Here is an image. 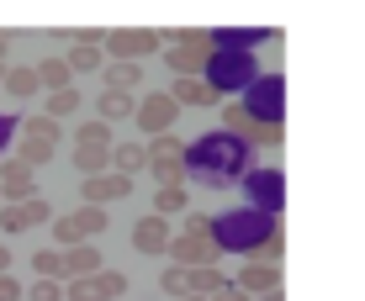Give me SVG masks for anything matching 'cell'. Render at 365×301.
<instances>
[{"label": "cell", "mask_w": 365, "mask_h": 301, "mask_svg": "<svg viewBox=\"0 0 365 301\" xmlns=\"http://www.w3.org/2000/svg\"><path fill=\"white\" fill-rule=\"evenodd\" d=\"M32 270L43 275V280H58V275H64V254H58V248H37Z\"/></svg>", "instance_id": "cell-24"}, {"label": "cell", "mask_w": 365, "mask_h": 301, "mask_svg": "<svg viewBox=\"0 0 365 301\" xmlns=\"http://www.w3.org/2000/svg\"><path fill=\"white\" fill-rule=\"evenodd\" d=\"M165 58H170V69L180 74V80H196V64H201V58H207V37L185 27V32H180V43H175V48H170Z\"/></svg>", "instance_id": "cell-5"}, {"label": "cell", "mask_w": 365, "mask_h": 301, "mask_svg": "<svg viewBox=\"0 0 365 301\" xmlns=\"http://www.w3.org/2000/svg\"><path fill=\"white\" fill-rule=\"evenodd\" d=\"M122 291H128V275H122V270H96V275H85V280L69 285L74 301H111Z\"/></svg>", "instance_id": "cell-2"}, {"label": "cell", "mask_w": 365, "mask_h": 301, "mask_svg": "<svg viewBox=\"0 0 365 301\" xmlns=\"http://www.w3.org/2000/svg\"><path fill=\"white\" fill-rule=\"evenodd\" d=\"M249 137H255L259 148H275V143H281V127H275V122H255V132H249Z\"/></svg>", "instance_id": "cell-31"}, {"label": "cell", "mask_w": 365, "mask_h": 301, "mask_svg": "<svg viewBox=\"0 0 365 301\" xmlns=\"http://www.w3.org/2000/svg\"><path fill=\"white\" fill-rule=\"evenodd\" d=\"M96 270H101V254H96V243H74V248H64V275L85 280V275H96Z\"/></svg>", "instance_id": "cell-9"}, {"label": "cell", "mask_w": 365, "mask_h": 301, "mask_svg": "<svg viewBox=\"0 0 365 301\" xmlns=\"http://www.w3.org/2000/svg\"><path fill=\"white\" fill-rule=\"evenodd\" d=\"M148 164H154V174H159L165 185H180V174H185L180 159H148Z\"/></svg>", "instance_id": "cell-30"}, {"label": "cell", "mask_w": 365, "mask_h": 301, "mask_svg": "<svg viewBox=\"0 0 365 301\" xmlns=\"http://www.w3.org/2000/svg\"><path fill=\"white\" fill-rule=\"evenodd\" d=\"M128 196H133V180H128V174H117V169L85 180V206H111V201H128Z\"/></svg>", "instance_id": "cell-4"}, {"label": "cell", "mask_w": 365, "mask_h": 301, "mask_svg": "<svg viewBox=\"0 0 365 301\" xmlns=\"http://www.w3.org/2000/svg\"><path fill=\"white\" fill-rule=\"evenodd\" d=\"M16 296H21V285L11 280V275H0V301H16Z\"/></svg>", "instance_id": "cell-36"}, {"label": "cell", "mask_w": 365, "mask_h": 301, "mask_svg": "<svg viewBox=\"0 0 365 301\" xmlns=\"http://www.w3.org/2000/svg\"><path fill=\"white\" fill-rule=\"evenodd\" d=\"M238 291H244V296L275 291V270H270V265H244V275H238Z\"/></svg>", "instance_id": "cell-13"}, {"label": "cell", "mask_w": 365, "mask_h": 301, "mask_svg": "<svg viewBox=\"0 0 365 301\" xmlns=\"http://www.w3.org/2000/svg\"><path fill=\"white\" fill-rule=\"evenodd\" d=\"M37 85H48V90H69V64H64V58H43V64H37Z\"/></svg>", "instance_id": "cell-17"}, {"label": "cell", "mask_w": 365, "mask_h": 301, "mask_svg": "<svg viewBox=\"0 0 365 301\" xmlns=\"http://www.w3.org/2000/svg\"><path fill=\"white\" fill-rule=\"evenodd\" d=\"M185 301H207V296H185Z\"/></svg>", "instance_id": "cell-42"}, {"label": "cell", "mask_w": 365, "mask_h": 301, "mask_svg": "<svg viewBox=\"0 0 365 301\" xmlns=\"http://www.w3.org/2000/svg\"><path fill=\"white\" fill-rule=\"evenodd\" d=\"M0 58H6V32H0Z\"/></svg>", "instance_id": "cell-40"}, {"label": "cell", "mask_w": 365, "mask_h": 301, "mask_svg": "<svg viewBox=\"0 0 365 301\" xmlns=\"http://www.w3.org/2000/svg\"><path fill=\"white\" fill-rule=\"evenodd\" d=\"M69 111H80V90H74V85H69V90H53V95H48V117H69Z\"/></svg>", "instance_id": "cell-25"}, {"label": "cell", "mask_w": 365, "mask_h": 301, "mask_svg": "<svg viewBox=\"0 0 365 301\" xmlns=\"http://www.w3.org/2000/svg\"><path fill=\"white\" fill-rule=\"evenodd\" d=\"M69 74H85V69H101V48L96 43H74V53L64 58Z\"/></svg>", "instance_id": "cell-22"}, {"label": "cell", "mask_w": 365, "mask_h": 301, "mask_svg": "<svg viewBox=\"0 0 365 301\" xmlns=\"http://www.w3.org/2000/svg\"><path fill=\"white\" fill-rule=\"evenodd\" d=\"M222 127H228V132H255V117H249V111L244 106H222Z\"/></svg>", "instance_id": "cell-28"}, {"label": "cell", "mask_w": 365, "mask_h": 301, "mask_svg": "<svg viewBox=\"0 0 365 301\" xmlns=\"http://www.w3.org/2000/svg\"><path fill=\"white\" fill-rule=\"evenodd\" d=\"M6 270H11V248L0 243V275H6Z\"/></svg>", "instance_id": "cell-38"}, {"label": "cell", "mask_w": 365, "mask_h": 301, "mask_svg": "<svg viewBox=\"0 0 365 301\" xmlns=\"http://www.w3.org/2000/svg\"><path fill=\"white\" fill-rule=\"evenodd\" d=\"M27 143H43V148H58V122L48 117H27Z\"/></svg>", "instance_id": "cell-16"}, {"label": "cell", "mask_w": 365, "mask_h": 301, "mask_svg": "<svg viewBox=\"0 0 365 301\" xmlns=\"http://www.w3.org/2000/svg\"><path fill=\"white\" fill-rule=\"evenodd\" d=\"M222 285H228V275H217V270H191V296H217Z\"/></svg>", "instance_id": "cell-21"}, {"label": "cell", "mask_w": 365, "mask_h": 301, "mask_svg": "<svg viewBox=\"0 0 365 301\" xmlns=\"http://www.w3.org/2000/svg\"><path fill=\"white\" fill-rule=\"evenodd\" d=\"M133 248H138V254H165V248H170V222L159 217V211H154V217H143L133 228Z\"/></svg>", "instance_id": "cell-6"}, {"label": "cell", "mask_w": 365, "mask_h": 301, "mask_svg": "<svg viewBox=\"0 0 365 301\" xmlns=\"http://www.w3.org/2000/svg\"><path fill=\"white\" fill-rule=\"evenodd\" d=\"M74 148H106L111 154V127L106 122H85V127L74 132Z\"/></svg>", "instance_id": "cell-20"}, {"label": "cell", "mask_w": 365, "mask_h": 301, "mask_svg": "<svg viewBox=\"0 0 365 301\" xmlns=\"http://www.w3.org/2000/svg\"><path fill=\"white\" fill-rule=\"evenodd\" d=\"M96 111H101V122H117V117H138V106H133V95H128V90H101Z\"/></svg>", "instance_id": "cell-12"}, {"label": "cell", "mask_w": 365, "mask_h": 301, "mask_svg": "<svg viewBox=\"0 0 365 301\" xmlns=\"http://www.w3.org/2000/svg\"><path fill=\"white\" fill-rule=\"evenodd\" d=\"M170 100H175V106H212V100H217V90H212L207 80H180V85L170 90Z\"/></svg>", "instance_id": "cell-11"}, {"label": "cell", "mask_w": 365, "mask_h": 301, "mask_svg": "<svg viewBox=\"0 0 365 301\" xmlns=\"http://www.w3.org/2000/svg\"><path fill=\"white\" fill-rule=\"evenodd\" d=\"M27 217H32V228H37V222H53V211H48L43 196H32V201H27Z\"/></svg>", "instance_id": "cell-34"}, {"label": "cell", "mask_w": 365, "mask_h": 301, "mask_svg": "<svg viewBox=\"0 0 365 301\" xmlns=\"http://www.w3.org/2000/svg\"><path fill=\"white\" fill-rule=\"evenodd\" d=\"M217 243H222V238H212L207 217H185V233L170 238V254H175L180 270H207L212 259H217Z\"/></svg>", "instance_id": "cell-1"}, {"label": "cell", "mask_w": 365, "mask_h": 301, "mask_svg": "<svg viewBox=\"0 0 365 301\" xmlns=\"http://www.w3.org/2000/svg\"><path fill=\"white\" fill-rule=\"evenodd\" d=\"M259 259L275 265V259H281V238H265V243H259Z\"/></svg>", "instance_id": "cell-35"}, {"label": "cell", "mask_w": 365, "mask_h": 301, "mask_svg": "<svg viewBox=\"0 0 365 301\" xmlns=\"http://www.w3.org/2000/svg\"><path fill=\"white\" fill-rule=\"evenodd\" d=\"M53 238H58V243H64V248H74V243H85V238L74 233V222H69V217H53Z\"/></svg>", "instance_id": "cell-32"}, {"label": "cell", "mask_w": 365, "mask_h": 301, "mask_svg": "<svg viewBox=\"0 0 365 301\" xmlns=\"http://www.w3.org/2000/svg\"><path fill=\"white\" fill-rule=\"evenodd\" d=\"M207 301H249V296L238 291V285H222V291H217V296H207Z\"/></svg>", "instance_id": "cell-37"}, {"label": "cell", "mask_w": 365, "mask_h": 301, "mask_svg": "<svg viewBox=\"0 0 365 301\" xmlns=\"http://www.w3.org/2000/svg\"><path fill=\"white\" fill-rule=\"evenodd\" d=\"M154 206H159V217H175V211H185V191L180 185H159Z\"/></svg>", "instance_id": "cell-26"}, {"label": "cell", "mask_w": 365, "mask_h": 301, "mask_svg": "<svg viewBox=\"0 0 365 301\" xmlns=\"http://www.w3.org/2000/svg\"><path fill=\"white\" fill-rule=\"evenodd\" d=\"M143 164H148V148L138 143V137H133V143H111V169H117V174H128V180H133Z\"/></svg>", "instance_id": "cell-8"}, {"label": "cell", "mask_w": 365, "mask_h": 301, "mask_svg": "<svg viewBox=\"0 0 365 301\" xmlns=\"http://www.w3.org/2000/svg\"><path fill=\"white\" fill-rule=\"evenodd\" d=\"M185 154V143H180V137H154V148H148V159H180Z\"/></svg>", "instance_id": "cell-29"}, {"label": "cell", "mask_w": 365, "mask_h": 301, "mask_svg": "<svg viewBox=\"0 0 365 301\" xmlns=\"http://www.w3.org/2000/svg\"><path fill=\"white\" fill-rule=\"evenodd\" d=\"M101 74H106V90H138V80H143V69H138V64H111V69H101Z\"/></svg>", "instance_id": "cell-15"}, {"label": "cell", "mask_w": 365, "mask_h": 301, "mask_svg": "<svg viewBox=\"0 0 365 301\" xmlns=\"http://www.w3.org/2000/svg\"><path fill=\"white\" fill-rule=\"evenodd\" d=\"M106 48H111V53H122V58H138V53H148V48H159V37L154 32H111Z\"/></svg>", "instance_id": "cell-10"}, {"label": "cell", "mask_w": 365, "mask_h": 301, "mask_svg": "<svg viewBox=\"0 0 365 301\" xmlns=\"http://www.w3.org/2000/svg\"><path fill=\"white\" fill-rule=\"evenodd\" d=\"M0 228H6V233H27V228H32V217H27V201H11V206L0 211Z\"/></svg>", "instance_id": "cell-27"}, {"label": "cell", "mask_w": 365, "mask_h": 301, "mask_svg": "<svg viewBox=\"0 0 365 301\" xmlns=\"http://www.w3.org/2000/svg\"><path fill=\"white\" fill-rule=\"evenodd\" d=\"M259 301H286V296H281V285H275V291H265V296H259Z\"/></svg>", "instance_id": "cell-39"}, {"label": "cell", "mask_w": 365, "mask_h": 301, "mask_svg": "<svg viewBox=\"0 0 365 301\" xmlns=\"http://www.w3.org/2000/svg\"><path fill=\"white\" fill-rule=\"evenodd\" d=\"M0 196H11V201H32L37 196V180H32V169L21 164V159L0 164Z\"/></svg>", "instance_id": "cell-7"}, {"label": "cell", "mask_w": 365, "mask_h": 301, "mask_svg": "<svg viewBox=\"0 0 365 301\" xmlns=\"http://www.w3.org/2000/svg\"><path fill=\"white\" fill-rule=\"evenodd\" d=\"M175 117H180V106H175L170 95H159V90L138 100V127H143V132H154V137H165Z\"/></svg>", "instance_id": "cell-3"}, {"label": "cell", "mask_w": 365, "mask_h": 301, "mask_svg": "<svg viewBox=\"0 0 365 301\" xmlns=\"http://www.w3.org/2000/svg\"><path fill=\"white\" fill-rule=\"evenodd\" d=\"M69 222H74V233H80V238H96V233H106V206H80Z\"/></svg>", "instance_id": "cell-14"}, {"label": "cell", "mask_w": 365, "mask_h": 301, "mask_svg": "<svg viewBox=\"0 0 365 301\" xmlns=\"http://www.w3.org/2000/svg\"><path fill=\"white\" fill-rule=\"evenodd\" d=\"M6 90L16 95V100L37 95V90H43V85H37V69H6Z\"/></svg>", "instance_id": "cell-19"}, {"label": "cell", "mask_w": 365, "mask_h": 301, "mask_svg": "<svg viewBox=\"0 0 365 301\" xmlns=\"http://www.w3.org/2000/svg\"><path fill=\"white\" fill-rule=\"evenodd\" d=\"M32 301H64V285H58V280H37L32 285Z\"/></svg>", "instance_id": "cell-33"}, {"label": "cell", "mask_w": 365, "mask_h": 301, "mask_svg": "<svg viewBox=\"0 0 365 301\" xmlns=\"http://www.w3.org/2000/svg\"><path fill=\"white\" fill-rule=\"evenodd\" d=\"M0 85H6V64H0Z\"/></svg>", "instance_id": "cell-41"}, {"label": "cell", "mask_w": 365, "mask_h": 301, "mask_svg": "<svg viewBox=\"0 0 365 301\" xmlns=\"http://www.w3.org/2000/svg\"><path fill=\"white\" fill-rule=\"evenodd\" d=\"M159 285H165V291H170L175 301H185V296H191V270H180V265H170L165 275H159Z\"/></svg>", "instance_id": "cell-23"}, {"label": "cell", "mask_w": 365, "mask_h": 301, "mask_svg": "<svg viewBox=\"0 0 365 301\" xmlns=\"http://www.w3.org/2000/svg\"><path fill=\"white\" fill-rule=\"evenodd\" d=\"M106 164H111V154L106 148H74V169L91 180V174H106Z\"/></svg>", "instance_id": "cell-18"}]
</instances>
